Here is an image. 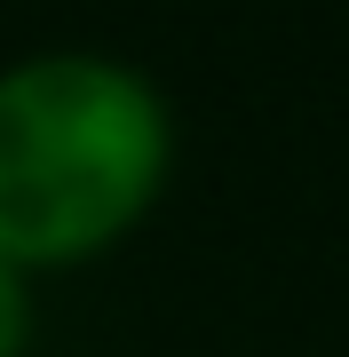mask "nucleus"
I'll list each match as a JSON object with an SVG mask.
<instances>
[{"label": "nucleus", "instance_id": "1", "mask_svg": "<svg viewBox=\"0 0 349 357\" xmlns=\"http://www.w3.org/2000/svg\"><path fill=\"white\" fill-rule=\"evenodd\" d=\"M167 167L151 88L95 56L0 72V262H72L143 215Z\"/></svg>", "mask_w": 349, "mask_h": 357}, {"label": "nucleus", "instance_id": "2", "mask_svg": "<svg viewBox=\"0 0 349 357\" xmlns=\"http://www.w3.org/2000/svg\"><path fill=\"white\" fill-rule=\"evenodd\" d=\"M32 333V310H24V286H16V270L0 262V357H16Z\"/></svg>", "mask_w": 349, "mask_h": 357}]
</instances>
